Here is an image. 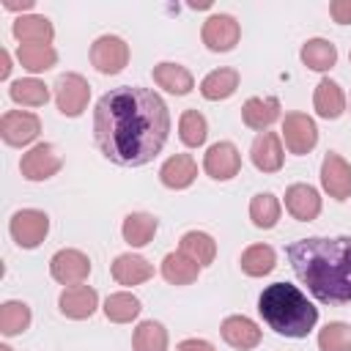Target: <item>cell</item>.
<instances>
[{
    "label": "cell",
    "mask_w": 351,
    "mask_h": 351,
    "mask_svg": "<svg viewBox=\"0 0 351 351\" xmlns=\"http://www.w3.org/2000/svg\"><path fill=\"white\" fill-rule=\"evenodd\" d=\"M170 110L165 99L140 85L107 90L93 110V140L99 151L121 167L148 165L167 143Z\"/></svg>",
    "instance_id": "6da1fadb"
},
{
    "label": "cell",
    "mask_w": 351,
    "mask_h": 351,
    "mask_svg": "<svg viewBox=\"0 0 351 351\" xmlns=\"http://www.w3.org/2000/svg\"><path fill=\"white\" fill-rule=\"evenodd\" d=\"M293 274L321 304H351V236H310L285 247Z\"/></svg>",
    "instance_id": "7a4b0ae2"
},
{
    "label": "cell",
    "mask_w": 351,
    "mask_h": 351,
    "mask_svg": "<svg viewBox=\"0 0 351 351\" xmlns=\"http://www.w3.org/2000/svg\"><path fill=\"white\" fill-rule=\"evenodd\" d=\"M258 313L269 329L282 337L302 340L318 324V307L291 282H271L258 296Z\"/></svg>",
    "instance_id": "3957f363"
},
{
    "label": "cell",
    "mask_w": 351,
    "mask_h": 351,
    "mask_svg": "<svg viewBox=\"0 0 351 351\" xmlns=\"http://www.w3.org/2000/svg\"><path fill=\"white\" fill-rule=\"evenodd\" d=\"M55 101H58V110L60 115L66 118H80L90 101V85L82 74L77 71H69V74H60L58 82H55Z\"/></svg>",
    "instance_id": "277c9868"
},
{
    "label": "cell",
    "mask_w": 351,
    "mask_h": 351,
    "mask_svg": "<svg viewBox=\"0 0 351 351\" xmlns=\"http://www.w3.org/2000/svg\"><path fill=\"white\" fill-rule=\"evenodd\" d=\"M8 233L22 250H36L49 233V217L38 208H22L11 217Z\"/></svg>",
    "instance_id": "5b68a950"
},
{
    "label": "cell",
    "mask_w": 351,
    "mask_h": 351,
    "mask_svg": "<svg viewBox=\"0 0 351 351\" xmlns=\"http://www.w3.org/2000/svg\"><path fill=\"white\" fill-rule=\"evenodd\" d=\"M38 134H41V121H38L36 112H27V110H8V112H3V118H0V137H3L5 145L22 148V145H30Z\"/></svg>",
    "instance_id": "8992f818"
},
{
    "label": "cell",
    "mask_w": 351,
    "mask_h": 351,
    "mask_svg": "<svg viewBox=\"0 0 351 351\" xmlns=\"http://www.w3.org/2000/svg\"><path fill=\"white\" fill-rule=\"evenodd\" d=\"M282 140L285 148L296 156H304L318 143V126L307 112H285L282 118Z\"/></svg>",
    "instance_id": "52a82bcc"
},
{
    "label": "cell",
    "mask_w": 351,
    "mask_h": 351,
    "mask_svg": "<svg viewBox=\"0 0 351 351\" xmlns=\"http://www.w3.org/2000/svg\"><path fill=\"white\" fill-rule=\"evenodd\" d=\"M49 274H52L55 282H60L66 288L69 285H82L90 274V258L80 250H71V247L58 250L49 258Z\"/></svg>",
    "instance_id": "ba28073f"
},
{
    "label": "cell",
    "mask_w": 351,
    "mask_h": 351,
    "mask_svg": "<svg viewBox=\"0 0 351 351\" xmlns=\"http://www.w3.org/2000/svg\"><path fill=\"white\" fill-rule=\"evenodd\" d=\"M90 63L99 74H118L129 63V44L121 36H99L90 44Z\"/></svg>",
    "instance_id": "9c48e42d"
},
{
    "label": "cell",
    "mask_w": 351,
    "mask_h": 351,
    "mask_svg": "<svg viewBox=\"0 0 351 351\" xmlns=\"http://www.w3.org/2000/svg\"><path fill=\"white\" fill-rule=\"evenodd\" d=\"M60 167H63V156L58 154V148L52 143H38L30 151H25L19 159V170L27 181H47Z\"/></svg>",
    "instance_id": "30bf717a"
},
{
    "label": "cell",
    "mask_w": 351,
    "mask_h": 351,
    "mask_svg": "<svg viewBox=\"0 0 351 351\" xmlns=\"http://www.w3.org/2000/svg\"><path fill=\"white\" fill-rule=\"evenodd\" d=\"M200 38H203L206 49H211V52H230L241 38V27H239L236 16H230V14H211L203 22Z\"/></svg>",
    "instance_id": "8fae6325"
},
{
    "label": "cell",
    "mask_w": 351,
    "mask_h": 351,
    "mask_svg": "<svg viewBox=\"0 0 351 351\" xmlns=\"http://www.w3.org/2000/svg\"><path fill=\"white\" fill-rule=\"evenodd\" d=\"M203 170L214 181H230L241 170V154H239V148L233 143H228V140H219V143L208 145V151L203 156Z\"/></svg>",
    "instance_id": "7c38bea8"
},
{
    "label": "cell",
    "mask_w": 351,
    "mask_h": 351,
    "mask_svg": "<svg viewBox=\"0 0 351 351\" xmlns=\"http://www.w3.org/2000/svg\"><path fill=\"white\" fill-rule=\"evenodd\" d=\"M321 186L335 200L351 197V165L335 151H329L321 162Z\"/></svg>",
    "instance_id": "4fadbf2b"
},
{
    "label": "cell",
    "mask_w": 351,
    "mask_h": 351,
    "mask_svg": "<svg viewBox=\"0 0 351 351\" xmlns=\"http://www.w3.org/2000/svg\"><path fill=\"white\" fill-rule=\"evenodd\" d=\"M58 307L66 318L71 321H85L96 313L99 307V293L90 288V285H69L63 288L60 299H58Z\"/></svg>",
    "instance_id": "5bb4252c"
},
{
    "label": "cell",
    "mask_w": 351,
    "mask_h": 351,
    "mask_svg": "<svg viewBox=\"0 0 351 351\" xmlns=\"http://www.w3.org/2000/svg\"><path fill=\"white\" fill-rule=\"evenodd\" d=\"M250 159L261 173H277L282 167V137L274 132H261L250 145Z\"/></svg>",
    "instance_id": "9a60e30c"
},
{
    "label": "cell",
    "mask_w": 351,
    "mask_h": 351,
    "mask_svg": "<svg viewBox=\"0 0 351 351\" xmlns=\"http://www.w3.org/2000/svg\"><path fill=\"white\" fill-rule=\"evenodd\" d=\"M285 208L299 222H313L321 214V195L310 184H291L285 189Z\"/></svg>",
    "instance_id": "2e32d148"
},
{
    "label": "cell",
    "mask_w": 351,
    "mask_h": 351,
    "mask_svg": "<svg viewBox=\"0 0 351 351\" xmlns=\"http://www.w3.org/2000/svg\"><path fill=\"white\" fill-rule=\"evenodd\" d=\"M280 118V99L274 96H250L241 104V121L244 126L261 132H269V126Z\"/></svg>",
    "instance_id": "e0dca14e"
},
{
    "label": "cell",
    "mask_w": 351,
    "mask_h": 351,
    "mask_svg": "<svg viewBox=\"0 0 351 351\" xmlns=\"http://www.w3.org/2000/svg\"><path fill=\"white\" fill-rule=\"evenodd\" d=\"M197 178V162L189 154H173L159 167V181L167 189H186Z\"/></svg>",
    "instance_id": "ac0fdd59"
},
{
    "label": "cell",
    "mask_w": 351,
    "mask_h": 351,
    "mask_svg": "<svg viewBox=\"0 0 351 351\" xmlns=\"http://www.w3.org/2000/svg\"><path fill=\"white\" fill-rule=\"evenodd\" d=\"M219 332H222V340L239 351H250L261 343V326L247 315H228Z\"/></svg>",
    "instance_id": "d6986e66"
},
{
    "label": "cell",
    "mask_w": 351,
    "mask_h": 351,
    "mask_svg": "<svg viewBox=\"0 0 351 351\" xmlns=\"http://www.w3.org/2000/svg\"><path fill=\"white\" fill-rule=\"evenodd\" d=\"M110 271H112V280H115L118 285L132 288V285H140V282H145V280L154 277V263H148L143 255L123 252V255H118V258L112 261Z\"/></svg>",
    "instance_id": "ffe728a7"
},
{
    "label": "cell",
    "mask_w": 351,
    "mask_h": 351,
    "mask_svg": "<svg viewBox=\"0 0 351 351\" xmlns=\"http://www.w3.org/2000/svg\"><path fill=\"white\" fill-rule=\"evenodd\" d=\"M14 38L19 44H52L55 38V27L47 16H38V14H22L14 19V27H11Z\"/></svg>",
    "instance_id": "44dd1931"
},
{
    "label": "cell",
    "mask_w": 351,
    "mask_h": 351,
    "mask_svg": "<svg viewBox=\"0 0 351 351\" xmlns=\"http://www.w3.org/2000/svg\"><path fill=\"white\" fill-rule=\"evenodd\" d=\"M151 74H154V82H156L159 88H165L167 93H176V96H186V93L195 88L192 71H189L186 66H181V63H170V60L156 63Z\"/></svg>",
    "instance_id": "7402d4cb"
},
{
    "label": "cell",
    "mask_w": 351,
    "mask_h": 351,
    "mask_svg": "<svg viewBox=\"0 0 351 351\" xmlns=\"http://www.w3.org/2000/svg\"><path fill=\"white\" fill-rule=\"evenodd\" d=\"M313 107H315V112H318L321 118H326V121L340 118V115L346 112V93H343V88H340L335 80L324 77V80L315 85Z\"/></svg>",
    "instance_id": "603a6c76"
},
{
    "label": "cell",
    "mask_w": 351,
    "mask_h": 351,
    "mask_svg": "<svg viewBox=\"0 0 351 351\" xmlns=\"http://www.w3.org/2000/svg\"><path fill=\"white\" fill-rule=\"evenodd\" d=\"M239 71L236 69H214V71H208L206 77H203V82H200V93H203V99H208V101H225V99H230L233 93H236V88H239Z\"/></svg>",
    "instance_id": "cb8c5ba5"
},
{
    "label": "cell",
    "mask_w": 351,
    "mask_h": 351,
    "mask_svg": "<svg viewBox=\"0 0 351 351\" xmlns=\"http://www.w3.org/2000/svg\"><path fill=\"white\" fill-rule=\"evenodd\" d=\"M156 228H159V222H156L154 214H148V211H132V214H126V219L121 225V236H123V241L129 247H145L154 239Z\"/></svg>",
    "instance_id": "d4e9b609"
},
{
    "label": "cell",
    "mask_w": 351,
    "mask_h": 351,
    "mask_svg": "<svg viewBox=\"0 0 351 351\" xmlns=\"http://www.w3.org/2000/svg\"><path fill=\"white\" fill-rule=\"evenodd\" d=\"M197 274H200V266L189 255H184L181 250L167 252L162 258V277L170 285H192L197 280Z\"/></svg>",
    "instance_id": "484cf974"
},
{
    "label": "cell",
    "mask_w": 351,
    "mask_h": 351,
    "mask_svg": "<svg viewBox=\"0 0 351 351\" xmlns=\"http://www.w3.org/2000/svg\"><path fill=\"white\" fill-rule=\"evenodd\" d=\"M302 63L313 71H329L337 63V47L326 38H307L299 52Z\"/></svg>",
    "instance_id": "4316f807"
},
{
    "label": "cell",
    "mask_w": 351,
    "mask_h": 351,
    "mask_svg": "<svg viewBox=\"0 0 351 351\" xmlns=\"http://www.w3.org/2000/svg\"><path fill=\"white\" fill-rule=\"evenodd\" d=\"M178 250H181L184 255H189L200 269H203V266H211L214 258H217V241H214L208 233H203V230H189V233H184L181 241H178Z\"/></svg>",
    "instance_id": "83f0119b"
},
{
    "label": "cell",
    "mask_w": 351,
    "mask_h": 351,
    "mask_svg": "<svg viewBox=\"0 0 351 351\" xmlns=\"http://www.w3.org/2000/svg\"><path fill=\"white\" fill-rule=\"evenodd\" d=\"M239 263H241V271L247 277H266L277 266V252L269 244H252L241 252Z\"/></svg>",
    "instance_id": "f1b7e54d"
},
{
    "label": "cell",
    "mask_w": 351,
    "mask_h": 351,
    "mask_svg": "<svg viewBox=\"0 0 351 351\" xmlns=\"http://www.w3.org/2000/svg\"><path fill=\"white\" fill-rule=\"evenodd\" d=\"M8 96H11V101H16L22 107H44L49 101V88L36 77H22V80L11 82Z\"/></svg>",
    "instance_id": "f546056e"
},
{
    "label": "cell",
    "mask_w": 351,
    "mask_h": 351,
    "mask_svg": "<svg viewBox=\"0 0 351 351\" xmlns=\"http://www.w3.org/2000/svg\"><path fill=\"white\" fill-rule=\"evenodd\" d=\"M140 310H143L140 299L134 293H129V291H118V293H110L104 299V315L112 324H129V321H134L140 315Z\"/></svg>",
    "instance_id": "4dcf8cb0"
},
{
    "label": "cell",
    "mask_w": 351,
    "mask_h": 351,
    "mask_svg": "<svg viewBox=\"0 0 351 351\" xmlns=\"http://www.w3.org/2000/svg\"><path fill=\"white\" fill-rule=\"evenodd\" d=\"M16 58H19L22 69H27L30 74L47 71L58 63V52L52 49V44H19Z\"/></svg>",
    "instance_id": "1f68e13d"
},
{
    "label": "cell",
    "mask_w": 351,
    "mask_h": 351,
    "mask_svg": "<svg viewBox=\"0 0 351 351\" xmlns=\"http://www.w3.org/2000/svg\"><path fill=\"white\" fill-rule=\"evenodd\" d=\"M280 211H282V206H280V200H277L271 192H258V195L250 200V219H252V225L261 228V230L274 228V225L280 222Z\"/></svg>",
    "instance_id": "d6a6232c"
},
{
    "label": "cell",
    "mask_w": 351,
    "mask_h": 351,
    "mask_svg": "<svg viewBox=\"0 0 351 351\" xmlns=\"http://www.w3.org/2000/svg\"><path fill=\"white\" fill-rule=\"evenodd\" d=\"M30 318L33 315H30V307L25 302H16V299L3 302V307H0V332L5 337L22 335L30 326Z\"/></svg>",
    "instance_id": "836d02e7"
},
{
    "label": "cell",
    "mask_w": 351,
    "mask_h": 351,
    "mask_svg": "<svg viewBox=\"0 0 351 351\" xmlns=\"http://www.w3.org/2000/svg\"><path fill=\"white\" fill-rule=\"evenodd\" d=\"M134 351H167V329L159 321H143L137 324L132 335Z\"/></svg>",
    "instance_id": "e575fe53"
},
{
    "label": "cell",
    "mask_w": 351,
    "mask_h": 351,
    "mask_svg": "<svg viewBox=\"0 0 351 351\" xmlns=\"http://www.w3.org/2000/svg\"><path fill=\"white\" fill-rule=\"evenodd\" d=\"M178 137H181V143L189 145V148L203 145L206 137H208V123H206V118H203L197 110H184L181 118H178Z\"/></svg>",
    "instance_id": "d590c367"
},
{
    "label": "cell",
    "mask_w": 351,
    "mask_h": 351,
    "mask_svg": "<svg viewBox=\"0 0 351 351\" xmlns=\"http://www.w3.org/2000/svg\"><path fill=\"white\" fill-rule=\"evenodd\" d=\"M318 351H351V326L346 321H329L318 332Z\"/></svg>",
    "instance_id": "8d00e7d4"
},
{
    "label": "cell",
    "mask_w": 351,
    "mask_h": 351,
    "mask_svg": "<svg viewBox=\"0 0 351 351\" xmlns=\"http://www.w3.org/2000/svg\"><path fill=\"white\" fill-rule=\"evenodd\" d=\"M329 16L337 25H351V0H335V3H329Z\"/></svg>",
    "instance_id": "74e56055"
},
{
    "label": "cell",
    "mask_w": 351,
    "mask_h": 351,
    "mask_svg": "<svg viewBox=\"0 0 351 351\" xmlns=\"http://www.w3.org/2000/svg\"><path fill=\"white\" fill-rule=\"evenodd\" d=\"M176 351H217V348L208 340H203V337H186V340L178 343Z\"/></svg>",
    "instance_id": "f35d334b"
},
{
    "label": "cell",
    "mask_w": 351,
    "mask_h": 351,
    "mask_svg": "<svg viewBox=\"0 0 351 351\" xmlns=\"http://www.w3.org/2000/svg\"><path fill=\"white\" fill-rule=\"evenodd\" d=\"M36 3L33 0H22V3H14V0H3V8L5 11H30Z\"/></svg>",
    "instance_id": "ab89813d"
},
{
    "label": "cell",
    "mask_w": 351,
    "mask_h": 351,
    "mask_svg": "<svg viewBox=\"0 0 351 351\" xmlns=\"http://www.w3.org/2000/svg\"><path fill=\"white\" fill-rule=\"evenodd\" d=\"M11 74V55L8 49H0V80H8Z\"/></svg>",
    "instance_id": "60d3db41"
},
{
    "label": "cell",
    "mask_w": 351,
    "mask_h": 351,
    "mask_svg": "<svg viewBox=\"0 0 351 351\" xmlns=\"http://www.w3.org/2000/svg\"><path fill=\"white\" fill-rule=\"evenodd\" d=\"M0 351H14V348L11 346H0Z\"/></svg>",
    "instance_id": "b9f144b4"
},
{
    "label": "cell",
    "mask_w": 351,
    "mask_h": 351,
    "mask_svg": "<svg viewBox=\"0 0 351 351\" xmlns=\"http://www.w3.org/2000/svg\"><path fill=\"white\" fill-rule=\"evenodd\" d=\"M348 60H351V52H348Z\"/></svg>",
    "instance_id": "7bdbcfd3"
}]
</instances>
